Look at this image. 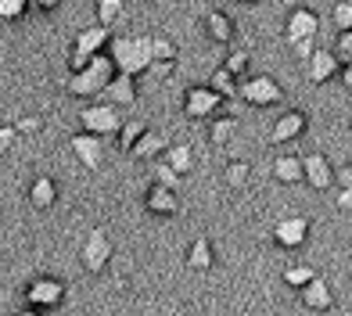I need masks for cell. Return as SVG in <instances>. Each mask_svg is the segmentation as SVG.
Here are the masks:
<instances>
[{"instance_id": "6da1fadb", "label": "cell", "mask_w": 352, "mask_h": 316, "mask_svg": "<svg viewBox=\"0 0 352 316\" xmlns=\"http://www.w3.org/2000/svg\"><path fill=\"white\" fill-rule=\"evenodd\" d=\"M108 58H111V65H116V72H126V76L148 72V65H151V36H140V33L111 36Z\"/></svg>"}, {"instance_id": "7a4b0ae2", "label": "cell", "mask_w": 352, "mask_h": 316, "mask_svg": "<svg viewBox=\"0 0 352 316\" xmlns=\"http://www.w3.org/2000/svg\"><path fill=\"white\" fill-rule=\"evenodd\" d=\"M111 76H116V65H111L108 51L104 54H94L90 65L83 72H69L65 79V93H72V98L79 101H90V98H101L104 87L111 83Z\"/></svg>"}, {"instance_id": "3957f363", "label": "cell", "mask_w": 352, "mask_h": 316, "mask_svg": "<svg viewBox=\"0 0 352 316\" xmlns=\"http://www.w3.org/2000/svg\"><path fill=\"white\" fill-rule=\"evenodd\" d=\"M237 98H241L248 108H277L284 101V87L274 76L255 72V76H245L241 83H237Z\"/></svg>"}, {"instance_id": "277c9868", "label": "cell", "mask_w": 352, "mask_h": 316, "mask_svg": "<svg viewBox=\"0 0 352 316\" xmlns=\"http://www.w3.org/2000/svg\"><path fill=\"white\" fill-rule=\"evenodd\" d=\"M25 302L33 306V309H58V306H65V295H69V288H65V280L61 277H51V273H40V277H33L25 284Z\"/></svg>"}, {"instance_id": "5b68a950", "label": "cell", "mask_w": 352, "mask_h": 316, "mask_svg": "<svg viewBox=\"0 0 352 316\" xmlns=\"http://www.w3.org/2000/svg\"><path fill=\"white\" fill-rule=\"evenodd\" d=\"M184 115L190 122H209L219 115V108H223V98L209 87V83H195V87H187L184 90Z\"/></svg>"}, {"instance_id": "8992f818", "label": "cell", "mask_w": 352, "mask_h": 316, "mask_svg": "<svg viewBox=\"0 0 352 316\" xmlns=\"http://www.w3.org/2000/svg\"><path fill=\"white\" fill-rule=\"evenodd\" d=\"M111 256H116V248H111V237L104 227H94L87 234V241L79 245V266H83L87 273H104Z\"/></svg>"}, {"instance_id": "52a82bcc", "label": "cell", "mask_w": 352, "mask_h": 316, "mask_svg": "<svg viewBox=\"0 0 352 316\" xmlns=\"http://www.w3.org/2000/svg\"><path fill=\"white\" fill-rule=\"evenodd\" d=\"M79 126H83V133H94V137H116L119 126H122V115L116 104H87L83 112H79Z\"/></svg>"}, {"instance_id": "ba28073f", "label": "cell", "mask_w": 352, "mask_h": 316, "mask_svg": "<svg viewBox=\"0 0 352 316\" xmlns=\"http://www.w3.org/2000/svg\"><path fill=\"white\" fill-rule=\"evenodd\" d=\"M313 234V219L309 216H284L274 223V230H270V237H274V245L284 248V251H298L302 245L309 241Z\"/></svg>"}, {"instance_id": "9c48e42d", "label": "cell", "mask_w": 352, "mask_h": 316, "mask_svg": "<svg viewBox=\"0 0 352 316\" xmlns=\"http://www.w3.org/2000/svg\"><path fill=\"white\" fill-rule=\"evenodd\" d=\"M306 130H309V115L298 112V108H292V112H284L274 126H270L266 140L270 144H295L298 137H306Z\"/></svg>"}, {"instance_id": "30bf717a", "label": "cell", "mask_w": 352, "mask_h": 316, "mask_svg": "<svg viewBox=\"0 0 352 316\" xmlns=\"http://www.w3.org/2000/svg\"><path fill=\"white\" fill-rule=\"evenodd\" d=\"M69 148H72L76 162L83 169H101V162H104V137H94V133L79 130V133H72Z\"/></svg>"}, {"instance_id": "8fae6325", "label": "cell", "mask_w": 352, "mask_h": 316, "mask_svg": "<svg viewBox=\"0 0 352 316\" xmlns=\"http://www.w3.org/2000/svg\"><path fill=\"white\" fill-rule=\"evenodd\" d=\"M338 72H342V61H338V54H334L331 47H316L313 58L306 61V76H309V83H316V87L338 79Z\"/></svg>"}, {"instance_id": "7c38bea8", "label": "cell", "mask_w": 352, "mask_h": 316, "mask_svg": "<svg viewBox=\"0 0 352 316\" xmlns=\"http://www.w3.org/2000/svg\"><path fill=\"white\" fill-rule=\"evenodd\" d=\"M302 169H306V187H313V191H331L334 187V166L327 162V155H302Z\"/></svg>"}, {"instance_id": "4fadbf2b", "label": "cell", "mask_w": 352, "mask_h": 316, "mask_svg": "<svg viewBox=\"0 0 352 316\" xmlns=\"http://www.w3.org/2000/svg\"><path fill=\"white\" fill-rule=\"evenodd\" d=\"M144 209H148V216L173 219V216H180V198H176V191H169V187L148 183V191H144Z\"/></svg>"}, {"instance_id": "5bb4252c", "label": "cell", "mask_w": 352, "mask_h": 316, "mask_svg": "<svg viewBox=\"0 0 352 316\" xmlns=\"http://www.w3.org/2000/svg\"><path fill=\"white\" fill-rule=\"evenodd\" d=\"M320 33V14L309 8H292L284 19V40H302V36H316Z\"/></svg>"}, {"instance_id": "9a60e30c", "label": "cell", "mask_w": 352, "mask_h": 316, "mask_svg": "<svg viewBox=\"0 0 352 316\" xmlns=\"http://www.w3.org/2000/svg\"><path fill=\"white\" fill-rule=\"evenodd\" d=\"M201 25H205V36H209L212 43H219V47H234V36H237V25H234V19L227 11H219V8H212V11H205V19H201Z\"/></svg>"}, {"instance_id": "2e32d148", "label": "cell", "mask_w": 352, "mask_h": 316, "mask_svg": "<svg viewBox=\"0 0 352 316\" xmlns=\"http://www.w3.org/2000/svg\"><path fill=\"white\" fill-rule=\"evenodd\" d=\"M25 201L33 205V209H40V212L54 209V205H58V180L47 177V172L33 177V180H29V187H25Z\"/></svg>"}, {"instance_id": "e0dca14e", "label": "cell", "mask_w": 352, "mask_h": 316, "mask_svg": "<svg viewBox=\"0 0 352 316\" xmlns=\"http://www.w3.org/2000/svg\"><path fill=\"white\" fill-rule=\"evenodd\" d=\"M298 298H302V306L313 309V313H327V309L334 306V291H331V284L320 277V273L298 291Z\"/></svg>"}, {"instance_id": "ac0fdd59", "label": "cell", "mask_w": 352, "mask_h": 316, "mask_svg": "<svg viewBox=\"0 0 352 316\" xmlns=\"http://www.w3.org/2000/svg\"><path fill=\"white\" fill-rule=\"evenodd\" d=\"M108 43H111V29H104V25H87V29H79L76 33V40H72V47L76 51H83V54H104L108 51Z\"/></svg>"}, {"instance_id": "d6986e66", "label": "cell", "mask_w": 352, "mask_h": 316, "mask_svg": "<svg viewBox=\"0 0 352 316\" xmlns=\"http://www.w3.org/2000/svg\"><path fill=\"white\" fill-rule=\"evenodd\" d=\"M101 98H104L108 104H116V108H122V104H133V101H137V76L116 72V76H111V83L104 87Z\"/></svg>"}, {"instance_id": "ffe728a7", "label": "cell", "mask_w": 352, "mask_h": 316, "mask_svg": "<svg viewBox=\"0 0 352 316\" xmlns=\"http://www.w3.org/2000/svg\"><path fill=\"white\" fill-rule=\"evenodd\" d=\"M274 180L284 187H298L306 180V169H302V155H277L274 158Z\"/></svg>"}, {"instance_id": "44dd1931", "label": "cell", "mask_w": 352, "mask_h": 316, "mask_svg": "<svg viewBox=\"0 0 352 316\" xmlns=\"http://www.w3.org/2000/svg\"><path fill=\"white\" fill-rule=\"evenodd\" d=\"M187 266L195 273H209L216 266V248H212L209 237H195V241L187 245Z\"/></svg>"}, {"instance_id": "7402d4cb", "label": "cell", "mask_w": 352, "mask_h": 316, "mask_svg": "<svg viewBox=\"0 0 352 316\" xmlns=\"http://www.w3.org/2000/svg\"><path fill=\"white\" fill-rule=\"evenodd\" d=\"M162 162L176 172V177H187V172H195V166H198V158H195V148L190 144H169L166 148V155H162Z\"/></svg>"}, {"instance_id": "603a6c76", "label": "cell", "mask_w": 352, "mask_h": 316, "mask_svg": "<svg viewBox=\"0 0 352 316\" xmlns=\"http://www.w3.org/2000/svg\"><path fill=\"white\" fill-rule=\"evenodd\" d=\"M166 148H169V140L158 133V130H151V126H148V133L137 140V148L130 151V158H137V162H148V158H151V162H155V158L166 155Z\"/></svg>"}, {"instance_id": "cb8c5ba5", "label": "cell", "mask_w": 352, "mask_h": 316, "mask_svg": "<svg viewBox=\"0 0 352 316\" xmlns=\"http://www.w3.org/2000/svg\"><path fill=\"white\" fill-rule=\"evenodd\" d=\"M234 137H237V119L234 115H216V119H209V144L212 148H227V144H234Z\"/></svg>"}, {"instance_id": "d4e9b609", "label": "cell", "mask_w": 352, "mask_h": 316, "mask_svg": "<svg viewBox=\"0 0 352 316\" xmlns=\"http://www.w3.org/2000/svg\"><path fill=\"white\" fill-rule=\"evenodd\" d=\"M144 133H148V122H144V119H122L119 133H116V137H119V151H122V155H130Z\"/></svg>"}, {"instance_id": "484cf974", "label": "cell", "mask_w": 352, "mask_h": 316, "mask_svg": "<svg viewBox=\"0 0 352 316\" xmlns=\"http://www.w3.org/2000/svg\"><path fill=\"white\" fill-rule=\"evenodd\" d=\"M248 180H252V166L245 162V158H230V162L223 166V183L234 187V191L248 187Z\"/></svg>"}, {"instance_id": "4316f807", "label": "cell", "mask_w": 352, "mask_h": 316, "mask_svg": "<svg viewBox=\"0 0 352 316\" xmlns=\"http://www.w3.org/2000/svg\"><path fill=\"white\" fill-rule=\"evenodd\" d=\"M223 69H227L234 79H241L245 72H252V51H245V47H227V58H223Z\"/></svg>"}, {"instance_id": "83f0119b", "label": "cell", "mask_w": 352, "mask_h": 316, "mask_svg": "<svg viewBox=\"0 0 352 316\" xmlns=\"http://www.w3.org/2000/svg\"><path fill=\"white\" fill-rule=\"evenodd\" d=\"M98 25L104 29H116L122 22V14H126V0H98Z\"/></svg>"}, {"instance_id": "f1b7e54d", "label": "cell", "mask_w": 352, "mask_h": 316, "mask_svg": "<svg viewBox=\"0 0 352 316\" xmlns=\"http://www.w3.org/2000/svg\"><path fill=\"white\" fill-rule=\"evenodd\" d=\"M313 277H316V270H313L309 262H295V266H287V270L280 273V280L287 284V288H295V291H302Z\"/></svg>"}, {"instance_id": "f546056e", "label": "cell", "mask_w": 352, "mask_h": 316, "mask_svg": "<svg viewBox=\"0 0 352 316\" xmlns=\"http://www.w3.org/2000/svg\"><path fill=\"white\" fill-rule=\"evenodd\" d=\"M209 87H212V90L219 93L223 101H230V98H237V79H234V76H230L227 69H223V65H219V69H216V72L209 76Z\"/></svg>"}, {"instance_id": "4dcf8cb0", "label": "cell", "mask_w": 352, "mask_h": 316, "mask_svg": "<svg viewBox=\"0 0 352 316\" xmlns=\"http://www.w3.org/2000/svg\"><path fill=\"white\" fill-rule=\"evenodd\" d=\"M180 58V47H176L166 33H155L151 36V61H176Z\"/></svg>"}, {"instance_id": "1f68e13d", "label": "cell", "mask_w": 352, "mask_h": 316, "mask_svg": "<svg viewBox=\"0 0 352 316\" xmlns=\"http://www.w3.org/2000/svg\"><path fill=\"white\" fill-rule=\"evenodd\" d=\"M29 0H0V22H22Z\"/></svg>"}, {"instance_id": "d6a6232c", "label": "cell", "mask_w": 352, "mask_h": 316, "mask_svg": "<svg viewBox=\"0 0 352 316\" xmlns=\"http://www.w3.org/2000/svg\"><path fill=\"white\" fill-rule=\"evenodd\" d=\"M151 172H155V183H158V187H169V191H176V187H180V180H184V177H176V172L162 162V158H155Z\"/></svg>"}, {"instance_id": "836d02e7", "label": "cell", "mask_w": 352, "mask_h": 316, "mask_svg": "<svg viewBox=\"0 0 352 316\" xmlns=\"http://www.w3.org/2000/svg\"><path fill=\"white\" fill-rule=\"evenodd\" d=\"M331 22L338 33H345V29H352V0H338V4L331 8Z\"/></svg>"}, {"instance_id": "e575fe53", "label": "cell", "mask_w": 352, "mask_h": 316, "mask_svg": "<svg viewBox=\"0 0 352 316\" xmlns=\"http://www.w3.org/2000/svg\"><path fill=\"white\" fill-rule=\"evenodd\" d=\"M334 54H338L342 65H352V29H345V33L334 36V47H331Z\"/></svg>"}, {"instance_id": "d590c367", "label": "cell", "mask_w": 352, "mask_h": 316, "mask_svg": "<svg viewBox=\"0 0 352 316\" xmlns=\"http://www.w3.org/2000/svg\"><path fill=\"white\" fill-rule=\"evenodd\" d=\"M287 47H292V54H295V58L309 61V58H313V51H316L320 43H316V36H302V40H292Z\"/></svg>"}, {"instance_id": "8d00e7d4", "label": "cell", "mask_w": 352, "mask_h": 316, "mask_svg": "<svg viewBox=\"0 0 352 316\" xmlns=\"http://www.w3.org/2000/svg\"><path fill=\"white\" fill-rule=\"evenodd\" d=\"M14 130H19V137H33L43 130V119L40 115H22L19 122H14Z\"/></svg>"}, {"instance_id": "74e56055", "label": "cell", "mask_w": 352, "mask_h": 316, "mask_svg": "<svg viewBox=\"0 0 352 316\" xmlns=\"http://www.w3.org/2000/svg\"><path fill=\"white\" fill-rule=\"evenodd\" d=\"M14 144H19V130H14V122L11 126H0V158H4Z\"/></svg>"}, {"instance_id": "f35d334b", "label": "cell", "mask_w": 352, "mask_h": 316, "mask_svg": "<svg viewBox=\"0 0 352 316\" xmlns=\"http://www.w3.org/2000/svg\"><path fill=\"white\" fill-rule=\"evenodd\" d=\"M90 65V54H83V51H76V47H72V51H69V72H83Z\"/></svg>"}, {"instance_id": "ab89813d", "label": "cell", "mask_w": 352, "mask_h": 316, "mask_svg": "<svg viewBox=\"0 0 352 316\" xmlns=\"http://www.w3.org/2000/svg\"><path fill=\"white\" fill-rule=\"evenodd\" d=\"M173 69H176V61H151V65H148V72H151L155 79H169Z\"/></svg>"}, {"instance_id": "60d3db41", "label": "cell", "mask_w": 352, "mask_h": 316, "mask_svg": "<svg viewBox=\"0 0 352 316\" xmlns=\"http://www.w3.org/2000/svg\"><path fill=\"white\" fill-rule=\"evenodd\" d=\"M334 187H352V162L334 169Z\"/></svg>"}, {"instance_id": "b9f144b4", "label": "cell", "mask_w": 352, "mask_h": 316, "mask_svg": "<svg viewBox=\"0 0 352 316\" xmlns=\"http://www.w3.org/2000/svg\"><path fill=\"white\" fill-rule=\"evenodd\" d=\"M338 209L352 216V187H338Z\"/></svg>"}, {"instance_id": "7bdbcfd3", "label": "cell", "mask_w": 352, "mask_h": 316, "mask_svg": "<svg viewBox=\"0 0 352 316\" xmlns=\"http://www.w3.org/2000/svg\"><path fill=\"white\" fill-rule=\"evenodd\" d=\"M29 8H36V11H43V14H51V11L61 8V0H29Z\"/></svg>"}, {"instance_id": "ee69618b", "label": "cell", "mask_w": 352, "mask_h": 316, "mask_svg": "<svg viewBox=\"0 0 352 316\" xmlns=\"http://www.w3.org/2000/svg\"><path fill=\"white\" fill-rule=\"evenodd\" d=\"M338 79H342V87H345V90H352V65H342Z\"/></svg>"}, {"instance_id": "f6af8a7d", "label": "cell", "mask_w": 352, "mask_h": 316, "mask_svg": "<svg viewBox=\"0 0 352 316\" xmlns=\"http://www.w3.org/2000/svg\"><path fill=\"white\" fill-rule=\"evenodd\" d=\"M14 316H43V313H40V309H33V306H25V309H19Z\"/></svg>"}, {"instance_id": "bcb514c9", "label": "cell", "mask_w": 352, "mask_h": 316, "mask_svg": "<svg viewBox=\"0 0 352 316\" xmlns=\"http://www.w3.org/2000/svg\"><path fill=\"white\" fill-rule=\"evenodd\" d=\"M245 4H259V0H245Z\"/></svg>"}, {"instance_id": "7dc6e473", "label": "cell", "mask_w": 352, "mask_h": 316, "mask_svg": "<svg viewBox=\"0 0 352 316\" xmlns=\"http://www.w3.org/2000/svg\"><path fill=\"white\" fill-rule=\"evenodd\" d=\"M144 4H155V0H144Z\"/></svg>"}, {"instance_id": "c3c4849f", "label": "cell", "mask_w": 352, "mask_h": 316, "mask_svg": "<svg viewBox=\"0 0 352 316\" xmlns=\"http://www.w3.org/2000/svg\"><path fill=\"white\" fill-rule=\"evenodd\" d=\"M349 130H352V119H349Z\"/></svg>"}]
</instances>
